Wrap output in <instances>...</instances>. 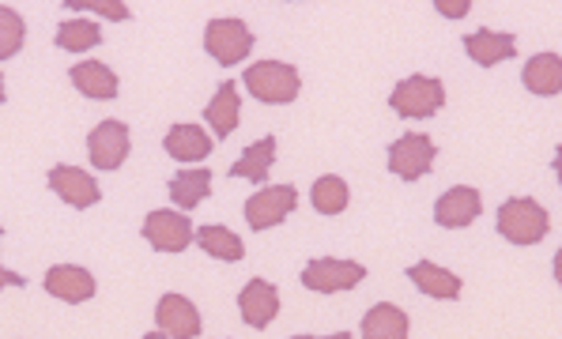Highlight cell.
<instances>
[{
    "mask_svg": "<svg viewBox=\"0 0 562 339\" xmlns=\"http://www.w3.org/2000/svg\"><path fill=\"white\" fill-rule=\"evenodd\" d=\"M408 280L419 286L423 294H430V298H457L461 294V280H457L449 268L442 264H430V260H423V264H412L408 268Z\"/></svg>",
    "mask_w": 562,
    "mask_h": 339,
    "instance_id": "22",
    "label": "cell"
},
{
    "mask_svg": "<svg viewBox=\"0 0 562 339\" xmlns=\"http://www.w3.org/2000/svg\"><path fill=\"white\" fill-rule=\"evenodd\" d=\"M155 320H159L162 336H170V339L201 336V313H196V306L189 298H181V294H162L159 309H155Z\"/></svg>",
    "mask_w": 562,
    "mask_h": 339,
    "instance_id": "11",
    "label": "cell"
},
{
    "mask_svg": "<svg viewBox=\"0 0 562 339\" xmlns=\"http://www.w3.org/2000/svg\"><path fill=\"white\" fill-rule=\"evenodd\" d=\"M299 204V189L295 185H265L261 193H254L246 200V219L254 230H268V226H280L295 212Z\"/></svg>",
    "mask_w": 562,
    "mask_h": 339,
    "instance_id": "8",
    "label": "cell"
},
{
    "mask_svg": "<svg viewBox=\"0 0 562 339\" xmlns=\"http://www.w3.org/2000/svg\"><path fill=\"white\" fill-rule=\"evenodd\" d=\"M193 234H196L193 223L181 212H151L148 219H144V238H148L151 249H159V253H181V249H189Z\"/></svg>",
    "mask_w": 562,
    "mask_h": 339,
    "instance_id": "9",
    "label": "cell"
},
{
    "mask_svg": "<svg viewBox=\"0 0 562 339\" xmlns=\"http://www.w3.org/2000/svg\"><path fill=\"white\" fill-rule=\"evenodd\" d=\"M291 339H351L348 332H336V336H291Z\"/></svg>",
    "mask_w": 562,
    "mask_h": 339,
    "instance_id": "31",
    "label": "cell"
},
{
    "mask_svg": "<svg viewBox=\"0 0 562 339\" xmlns=\"http://www.w3.org/2000/svg\"><path fill=\"white\" fill-rule=\"evenodd\" d=\"M102 42V31L94 27L91 20H68L57 27V46L68 49V54H83V49L99 46Z\"/></svg>",
    "mask_w": 562,
    "mask_h": 339,
    "instance_id": "26",
    "label": "cell"
},
{
    "mask_svg": "<svg viewBox=\"0 0 562 339\" xmlns=\"http://www.w3.org/2000/svg\"><path fill=\"white\" fill-rule=\"evenodd\" d=\"M246 87L254 99L268 102V106H288L299 99L302 76L288 60H257L254 68H246Z\"/></svg>",
    "mask_w": 562,
    "mask_h": 339,
    "instance_id": "1",
    "label": "cell"
},
{
    "mask_svg": "<svg viewBox=\"0 0 562 339\" xmlns=\"http://www.w3.org/2000/svg\"><path fill=\"white\" fill-rule=\"evenodd\" d=\"M207 193H212V170L196 167V170H181L178 178H170V200L181 207V212H193L201 207Z\"/></svg>",
    "mask_w": 562,
    "mask_h": 339,
    "instance_id": "23",
    "label": "cell"
},
{
    "mask_svg": "<svg viewBox=\"0 0 562 339\" xmlns=\"http://www.w3.org/2000/svg\"><path fill=\"white\" fill-rule=\"evenodd\" d=\"M435 8L442 15H453V20H461V15H469V0H435Z\"/></svg>",
    "mask_w": 562,
    "mask_h": 339,
    "instance_id": "29",
    "label": "cell"
},
{
    "mask_svg": "<svg viewBox=\"0 0 562 339\" xmlns=\"http://www.w3.org/2000/svg\"><path fill=\"white\" fill-rule=\"evenodd\" d=\"M204 49L212 54L220 65H241L254 49V34L241 20H212L204 31Z\"/></svg>",
    "mask_w": 562,
    "mask_h": 339,
    "instance_id": "6",
    "label": "cell"
},
{
    "mask_svg": "<svg viewBox=\"0 0 562 339\" xmlns=\"http://www.w3.org/2000/svg\"><path fill=\"white\" fill-rule=\"evenodd\" d=\"M435 159H438V147L423 133H404L401 140L389 147V170L401 181H419L423 173H430Z\"/></svg>",
    "mask_w": 562,
    "mask_h": 339,
    "instance_id": "5",
    "label": "cell"
},
{
    "mask_svg": "<svg viewBox=\"0 0 562 339\" xmlns=\"http://www.w3.org/2000/svg\"><path fill=\"white\" fill-rule=\"evenodd\" d=\"M4 286H27V280H23L20 272H8V268H0V291Z\"/></svg>",
    "mask_w": 562,
    "mask_h": 339,
    "instance_id": "30",
    "label": "cell"
},
{
    "mask_svg": "<svg viewBox=\"0 0 562 339\" xmlns=\"http://www.w3.org/2000/svg\"><path fill=\"white\" fill-rule=\"evenodd\" d=\"M272 162H276V136H265V140L249 144L246 151H241V159L231 167V178H246V181H254V185L265 189Z\"/></svg>",
    "mask_w": 562,
    "mask_h": 339,
    "instance_id": "20",
    "label": "cell"
},
{
    "mask_svg": "<svg viewBox=\"0 0 562 339\" xmlns=\"http://www.w3.org/2000/svg\"><path fill=\"white\" fill-rule=\"evenodd\" d=\"M238 117H241L238 83H235V80H227V83H220V91H215V99L204 106V121L215 128V140H227V136L238 128Z\"/></svg>",
    "mask_w": 562,
    "mask_h": 339,
    "instance_id": "15",
    "label": "cell"
},
{
    "mask_svg": "<svg viewBox=\"0 0 562 339\" xmlns=\"http://www.w3.org/2000/svg\"><path fill=\"white\" fill-rule=\"evenodd\" d=\"M193 238H196V246H201L207 257L223 260V264H235V260L246 257V246H241V238H238L235 230H227V226H201Z\"/></svg>",
    "mask_w": 562,
    "mask_h": 339,
    "instance_id": "24",
    "label": "cell"
},
{
    "mask_svg": "<svg viewBox=\"0 0 562 339\" xmlns=\"http://www.w3.org/2000/svg\"><path fill=\"white\" fill-rule=\"evenodd\" d=\"M72 83L80 94H88L94 102H110L117 99V76L110 65H102V60H80V65H72Z\"/></svg>",
    "mask_w": 562,
    "mask_h": 339,
    "instance_id": "17",
    "label": "cell"
},
{
    "mask_svg": "<svg viewBox=\"0 0 562 339\" xmlns=\"http://www.w3.org/2000/svg\"><path fill=\"white\" fill-rule=\"evenodd\" d=\"M396 117H408V121H419V117H435L438 110L446 106V87L442 80L435 76H408L393 87V99H389Z\"/></svg>",
    "mask_w": 562,
    "mask_h": 339,
    "instance_id": "3",
    "label": "cell"
},
{
    "mask_svg": "<svg viewBox=\"0 0 562 339\" xmlns=\"http://www.w3.org/2000/svg\"><path fill=\"white\" fill-rule=\"evenodd\" d=\"M238 309L249 328H268L280 313V294L268 280H249L238 294Z\"/></svg>",
    "mask_w": 562,
    "mask_h": 339,
    "instance_id": "13",
    "label": "cell"
},
{
    "mask_svg": "<svg viewBox=\"0 0 562 339\" xmlns=\"http://www.w3.org/2000/svg\"><path fill=\"white\" fill-rule=\"evenodd\" d=\"M65 8H88V12H99L106 15V20H128L133 15V8L125 4V0H65Z\"/></svg>",
    "mask_w": 562,
    "mask_h": 339,
    "instance_id": "28",
    "label": "cell"
},
{
    "mask_svg": "<svg viewBox=\"0 0 562 339\" xmlns=\"http://www.w3.org/2000/svg\"><path fill=\"white\" fill-rule=\"evenodd\" d=\"M23 38H27V23L15 8L0 4V60L15 57L23 49Z\"/></svg>",
    "mask_w": 562,
    "mask_h": 339,
    "instance_id": "27",
    "label": "cell"
},
{
    "mask_svg": "<svg viewBox=\"0 0 562 339\" xmlns=\"http://www.w3.org/2000/svg\"><path fill=\"white\" fill-rule=\"evenodd\" d=\"M525 87L540 99H555L562 91V57L559 54H536L529 65H525Z\"/></svg>",
    "mask_w": 562,
    "mask_h": 339,
    "instance_id": "18",
    "label": "cell"
},
{
    "mask_svg": "<svg viewBox=\"0 0 562 339\" xmlns=\"http://www.w3.org/2000/svg\"><path fill=\"white\" fill-rule=\"evenodd\" d=\"M0 102H4V76H0Z\"/></svg>",
    "mask_w": 562,
    "mask_h": 339,
    "instance_id": "33",
    "label": "cell"
},
{
    "mask_svg": "<svg viewBox=\"0 0 562 339\" xmlns=\"http://www.w3.org/2000/svg\"><path fill=\"white\" fill-rule=\"evenodd\" d=\"M49 189H54V193L65 200L68 207H80V212L102 200L99 181H94L91 173L80 170V167H54V170H49Z\"/></svg>",
    "mask_w": 562,
    "mask_h": 339,
    "instance_id": "10",
    "label": "cell"
},
{
    "mask_svg": "<svg viewBox=\"0 0 562 339\" xmlns=\"http://www.w3.org/2000/svg\"><path fill=\"white\" fill-rule=\"evenodd\" d=\"M162 147H167L170 159L196 162V159H207V155H212V136L196 125H175L167 133V140H162Z\"/></svg>",
    "mask_w": 562,
    "mask_h": 339,
    "instance_id": "19",
    "label": "cell"
},
{
    "mask_svg": "<svg viewBox=\"0 0 562 339\" xmlns=\"http://www.w3.org/2000/svg\"><path fill=\"white\" fill-rule=\"evenodd\" d=\"M483 212V196L475 193L472 185H457L442 193V200L435 204V219L438 226H446V230H461V226H472L480 219Z\"/></svg>",
    "mask_w": 562,
    "mask_h": 339,
    "instance_id": "12",
    "label": "cell"
},
{
    "mask_svg": "<svg viewBox=\"0 0 562 339\" xmlns=\"http://www.w3.org/2000/svg\"><path fill=\"white\" fill-rule=\"evenodd\" d=\"M548 230H551V215L532 196L506 200L498 207V234L506 241H514V246H536V241L548 238Z\"/></svg>",
    "mask_w": 562,
    "mask_h": 339,
    "instance_id": "2",
    "label": "cell"
},
{
    "mask_svg": "<svg viewBox=\"0 0 562 339\" xmlns=\"http://www.w3.org/2000/svg\"><path fill=\"white\" fill-rule=\"evenodd\" d=\"M144 339H170V336H162V332H148V336H144Z\"/></svg>",
    "mask_w": 562,
    "mask_h": 339,
    "instance_id": "32",
    "label": "cell"
},
{
    "mask_svg": "<svg viewBox=\"0 0 562 339\" xmlns=\"http://www.w3.org/2000/svg\"><path fill=\"white\" fill-rule=\"evenodd\" d=\"M46 291L68 306H80L94 294V275L80 264H54L46 272Z\"/></svg>",
    "mask_w": 562,
    "mask_h": 339,
    "instance_id": "14",
    "label": "cell"
},
{
    "mask_svg": "<svg viewBox=\"0 0 562 339\" xmlns=\"http://www.w3.org/2000/svg\"><path fill=\"white\" fill-rule=\"evenodd\" d=\"M362 339H408V313L382 302L362 317Z\"/></svg>",
    "mask_w": 562,
    "mask_h": 339,
    "instance_id": "21",
    "label": "cell"
},
{
    "mask_svg": "<svg viewBox=\"0 0 562 339\" xmlns=\"http://www.w3.org/2000/svg\"><path fill=\"white\" fill-rule=\"evenodd\" d=\"M310 200H314V207L322 215H340L344 207H348V181L336 178V173H325V178L314 181Z\"/></svg>",
    "mask_w": 562,
    "mask_h": 339,
    "instance_id": "25",
    "label": "cell"
},
{
    "mask_svg": "<svg viewBox=\"0 0 562 339\" xmlns=\"http://www.w3.org/2000/svg\"><path fill=\"white\" fill-rule=\"evenodd\" d=\"M133 151V140H128V125L117 117L102 121L99 128H91L88 136V155H91V167L99 170H121V162L128 159Z\"/></svg>",
    "mask_w": 562,
    "mask_h": 339,
    "instance_id": "7",
    "label": "cell"
},
{
    "mask_svg": "<svg viewBox=\"0 0 562 339\" xmlns=\"http://www.w3.org/2000/svg\"><path fill=\"white\" fill-rule=\"evenodd\" d=\"M464 54L480 68H495L517 54V38L514 34H498V31H475L464 38Z\"/></svg>",
    "mask_w": 562,
    "mask_h": 339,
    "instance_id": "16",
    "label": "cell"
},
{
    "mask_svg": "<svg viewBox=\"0 0 562 339\" xmlns=\"http://www.w3.org/2000/svg\"><path fill=\"white\" fill-rule=\"evenodd\" d=\"M367 280V268L359 260H336V257H322L310 260L302 268V286L317 294H336V291H356V286Z\"/></svg>",
    "mask_w": 562,
    "mask_h": 339,
    "instance_id": "4",
    "label": "cell"
}]
</instances>
